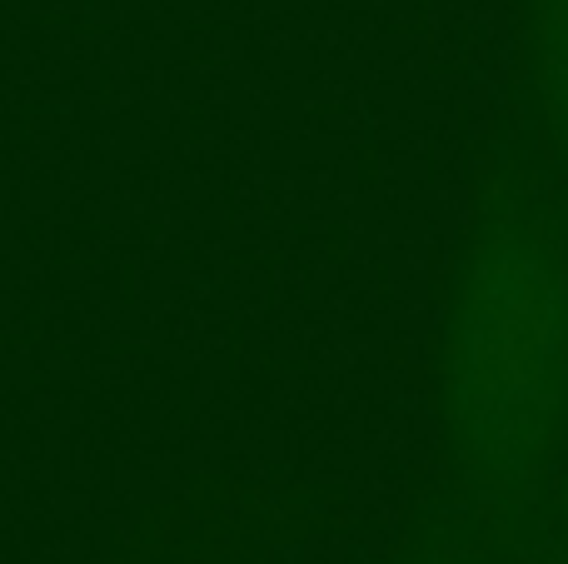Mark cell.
<instances>
[{
  "instance_id": "obj_1",
  "label": "cell",
  "mask_w": 568,
  "mask_h": 564,
  "mask_svg": "<svg viewBox=\"0 0 568 564\" xmlns=\"http://www.w3.org/2000/svg\"><path fill=\"white\" fill-rule=\"evenodd\" d=\"M568 410V265L504 225L469 255L444 330V425L464 465L519 475L549 455Z\"/></svg>"
},
{
  "instance_id": "obj_2",
  "label": "cell",
  "mask_w": 568,
  "mask_h": 564,
  "mask_svg": "<svg viewBox=\"0 0 568 564\" xmlns=\"http://www.w3.org/2000/svg\"><path fill=\"white\" fill-rule=\"evenodd\" d=\"M539 90L554 130L568 145V0L539 6Z\"/></svg>"
}]
</instances>
